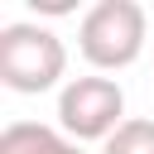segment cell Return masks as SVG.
Listing matches in <instances>:
<instances>
[{
  "instance_id": "7a4b0ae2",
  "label": "cell",
  "mask_w": 154,
  "mask_h": 154,
  "mask_svg": "<svg viewBox=\"0 0 154 154\" xmlns=\"http://www.w3.org/2000/svg\"><path fill=\"white\" fill-rule=\"evenodd\" d=\"M149 19L135 0H96L77 24V48L96 72H120L144 53Z\"/></svg>"
},
{
  "instance_id": "3957f363",
  "label": "cell",
  "mask_w": 154,
  "mask_h": 154,
  "mask_svg": "<svg viewBox=\"0 0 154 154\" xmlns=\"http://www.w3.org/2000/svg\"><path fill=\"white\" fill-rule=\"evenodd\" d=\"M130 116H125V91H120V82L116 77H101V72H91V77H72L63 91H58V130L67 135V140H111L120 125H125Z\"/></svg>"
},
{
  "instance_id": "6da1fadb",
  "label": "cell",
  "mask_w": 154,
  "mask_h": 154,
  "mask_svg": "<svg viewBox=\"0 0 154 154\" xmlns=\"http://www.w3.org/2000/svg\"><path fill=\"white\" fill-rule=\"evenodd\" d=\"M63 72H67V48L53 29L29 24V19H14L0 29V82L10 91H19V96L53 91L63 82Z\"/></svg>"
},
{
  "instance_id": "5b68a950",
  "label": "cell",
  "mask_w": 154,
  "mask_h": 154,
  "mask_svg": "<svg viewBox=\"0 0 154 154\" xmlns=\"http://www.w3.org/2000/svg\"><path fill=\"white\" fill-rule=\"evenodd\" d=\"M101 154H154V120L149 116H130L106 144Z\"/></svg>"
},
{
  "instance_id": "277c9868",
  "label": "cell",
  "mask_w": 154,
  "mask_h": 154,
  "mask_svg": "<svg viewBox=\"0 0 154 154\" xmlns=\"http://www.w3.org/2000/svg\"><path fill=\"white\" fill-rule=\"evenodd\" d=\"M0 154H82V144L67 140V135L53 130V125L10 120V125L0 130Z\"/></svg>"
}]
</instances>
